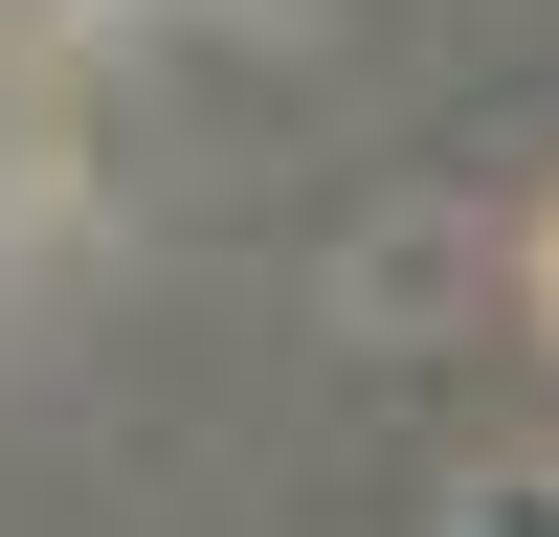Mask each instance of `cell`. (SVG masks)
I'll use <instances>...</instances> for the list:
<instances>
[{
	"mask_svg": "<svg viewBox=\"0 0 559 537\" xmlns=\"http://www.w3.org/2000/svg\"><path fill=\"white\" fill-rule=\"evenodd\" d=\"M492 537H559V492H515V515H492Z\"/></svg>",
	"mask_w": 559,
	"mask_h": 537,
	"instance_id": "obj_1",
	"label": "cell"
}]
</instances>
